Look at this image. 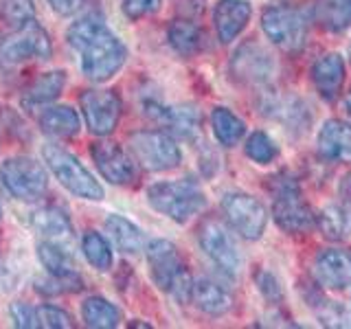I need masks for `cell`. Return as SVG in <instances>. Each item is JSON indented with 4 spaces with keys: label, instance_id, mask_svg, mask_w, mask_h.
Instances as JSON below:
<instances>
[{
    "label": "cell",
    "instance_id": "cell-1",
    "mask_svg": "<svg viewBox=\"0 0 351 329\" xmlns=\"http://www.w3.org/2000/svg\"><path fill=\"white\" fill-rule=\"evenodd\" d=\"M69 44L80 53L82 71L93 82H108L114 77L121 66L128 60V51L104 20L99 18H82L66 33Z\"/></svg>",
    "mask_w": 351,
    "mask_h": 329
},
{
    "label": "cell",
    "instance_id": "cell-2",
    "mask_svg": "<svg viewBox=\"0 0 351 329\" xmlns=\"http://www.w3.org/2000/svg\"><path fill=\"white\" fill-rule=\"evenodd\" d=\"M147 200L158 213L167 215L173 222H186L195 213H200L206 204L202 189L191 180L152 184L147 191Z\"/></svg>",
    "mask_w": 351,
    "mask_h": 329
},
{
    "label": "cell",
    "instance_id": "cell-3",
    "mask_svg": "<svg viewBox=\"0 0 351 329\" xmlns=\"http://www.w3.org/2000/svg\"><path fill=\"white\" fill-rule=\"evenodd\" d=\"M42 156L66 191H71L77 197H84V200H95V202L104 197L101 184L95 180V175L88 171L73 154H69L58 145H44Z\"/></svg>",
    "mask_w": 351,
    "mask_h": 329
},
{
    "label": "cell",
    "instance_id": "cell-4",
    "mask_svg": "<svg viewBox=\"0 0 351 329\" xmlns=\"http://www.w3.org/2000/svg\"><path fill=\"white\" fill-rule=\"evenodd\" d=\"M274 202H272V217L285 233H305L316 222V215L303 200L299 184L290 178H283L272 186Z\"/></svg>",
    "mask_w": 351,
    "mask_h": 329
},
{
    "label": "cell",
    "instance_id": "cell-5",
    "mask_svg": "<svg viewBox=\"0 0 351 329\" xmlns=\"http://www.w3.org/2000/svg\"><path fill=\"white\" fill-rule=\"evenodd\" d=\"M130 149L134 158L149 171H169L182 160L180 147L167 132L143 130L130 136Z\"/></svg>",
    "mask_w": 351,
    "mask_h": 329
},
{
    "label": "cell",
    "instance_id": "cell-6",
    "mask_svg": "<svg viewBox=\"0 0 351 329\" xmlns=\"http://www.w3.org/2000/svg\"><path fill=\"white\" fill-rule=\"evenodd\" d=\"M0 180H3L5 189L22 202L38 200L49 186L47 171L42 169V164L27 156L5 160L0 167Z\"/></svg>",
    "mask_w": 351,
    "mask_h": 329
},
{
    "label": "cell",
    "instance_id": "cell-7",
    "mask_svg": "<svg viewBox=\"0 0 351 329\" xmlns=\"http://www.w3.org/2000/svg\"><path fill=\"white\" fill-rule=\"evenodd\" d=\"M261 29L272 44L296 51L305 44V18L290 5H272L261 14Z\"/></svg>",
    "mask_w": 351,
    "mask_h": 329
},
{
    "label": "cell",
    "instance_id": "cell-8",
    "mask_svg": "<svg viewBox=\"0 0 351 329\" xmlns=\"http://www.w3.org/2000/svg\"><path fill=\"white\" fill-rule=\"evenodd\" d=\"M53 53L49 33L44 31L38 20H31L27 25L16 29L9 38L0 44V58L9 64H22L29 60H49Z\"/></svg>",
    "mask_w": 351,
    "mask_h": 329
},
{
    "label": "cell",
    "instance_id": "cell-9",
    "mask_svg": "<svg viewBox=\"0 0 351 329\" xmlns=\"http://www.w3.org/2000/svg\"><path fill=\"white\" fill-rule=\"evenodd\" d=\"M230 228L244 239H259L268 224V211L257 197L246 193H228L222 200Z\"/></svg>",
    "mask_w": 351,
    "mask_h": 329
},
{
    "label": "cell",
    "instance_id": "cell-10",
    "mask_svg": "<svg viewBox=\"0 0 351 329\" xmlns=\"http://www.w3.org/2000/svg\"><path fill=\"white\" fill-rule=\"evenodd\" d=\"M80 106L88 130L97 136L112 134L121 119V99L112 90H86Z\"/></svg>",
    "mask_w": 351,
    "mask_h": 329
},
{
    "label": "cell",
    "instance_id": "cell-11",
    "mask_svg": "<svg viewBox=\"0 0 351 329\" xmlns=\"http://www.w3.org/2000/svg\"><path fill=\"white\" fill-rule=\"evenodd\" d=\"M200 246L219 270L230 274V277H237L241 270V257L237 244L222 224L215 222V219L204 222L200 226Z\"/></svg>",
    "mask_w": 351,
    "mask_h": 329
},
{
    "label": "cell",
    "instance_id": "cell-12",
    "mask_svg": "<svg viewBox=\"0 0 351 329\" xmlns=\"http://www.w3.org/2000/svg\"><path fill=\"white\" fill-rule=\"evenodd\" d=\"M147 263L154 283L165 292H171L173 283L186 270L178 255V248L167 239H154L147 246Z\"/></svg>",
    "mask_w": 351,
    "mask_h": 329
},
{
    "label": "cell",
    "instance_id": "cell-13",
    "mask_svg": "<svg viewBox=\"0 0 351 329\" xmlns=\"http://www.w3.org/2000/svg\"><path fill=\"white\" fill-rule=\"evenodd\" d=\"M230 71L237 80L246 84H266L274 75V60L259 44L248 42L237 49L233 62H230Z\"/></svg>",
    "mask_w": 351,
    "mask_h": 329
},
{
    "label": "cell",
    "instance_id": "cell-14",
    "mask_svg": "<svg viewBox=\"0 0 351 329\" xmlns=\"http://www.w3.org/2000/svg\"><path fill=\"white\" fill-rule=\"evenodd\" d=\"M93 160L101 175L112 184H130L134 180V162L128 154L112 141H97L93 143Z\"/></svg>",
    "mask_w": 351,
    "mask_h": 329
},
{
    "label": "cell",
    "instance_id": "cell-15",
    "mask_svg": "<svg viewBox=\"0 0 351 329\" xmlns=\"http://www.w3.org/2000/svg\"><path fill=\"white\" fill-rule=\"evenodd\" d=\"M316 283L327 290H345L351 285V252L343 248L321 250L314 259Z\"/></svg>",
    "mask_w": 351,
    "mask_h": 329
},
{
    "label": "cell",
    "instance_id": "cell-16",
    "mask_svg": "<svg viewBox=\"0 0 351 329\" xmlns=\"http://www.w3.org/2000/svg\"><path fill=\"white\" fill-rule=\"evenodd\" d=\"M38 257L51 277L58 279L62 290H82V277L75 270L69 248L53 244V241H42L38 246Z\"/></svg>",
    "mask_w": 351,
    "mask_h": 329
},
{
    "label": "cell",
    "instance_id": "cell-17",
    "mask_svg": "<svg viewBox=\"0 0 351 329\" xmlns=\"http://www.w3.org/2000/svg\"><path fill=\"white\" fill-rule=\"evenodd\" d=\"M252 16V7L246 0H219L213 11L217 38L222 44L233 42L246 29Z\"/></svg>",
    "mask_w": 351,
    "mask_h": 329
},
{
    "label": "cell",
    "instance_id": "cell-18",
    "mask_svg": "<svg viewBox=\"0 0 351 329\" xmlns=\"http://www.w3.org/2000/svg\"><path fill=\"white\" fill-rule=\"evenodd\" d=\"M31 224L36 228V233L44 237V241H53V244H60L69 248L73 244V224L69 215H66L62 208L58 206H42L38 208L31 217Z\"/></svg>",
    "mask_w": 351,
    "mask_h": 329
},
{
    "label": "cell",
    "instance_id": "cell-19",
    "mask_svg": "<svg viewBox=\"0 0 351 329\" xmlns=\"http://www.w3.org/2000/svg\"><path fill=\"white\" fill-rule=\"evenodd\" d=\"M318 154L332 162H351V125L332 119L318 132Z\"/></svg>",
    "mask_w": 351,
    "mask_h": 329
},
{
    "label": "cell",
    "instance_id": "cell-20",
    "mask_svg": "<svg viewBox=\"0 0 351 329\" xmlns=\"http://www.w3.org/2000/svg\"><path fill=\"white\" fill-rule=\"evenodd\" d=\"M312 82L316 86L318 95L327 101L334 99L343 90L345 84V62L338 53H327L318 58L312 66Z\"/></svg>",
    "mask_w": 351,
    "mask_h": 329
},
{
    "label": "cell",
    "instance_id": "cell-21",
    "mask_svg": "<svg viewBox=\"0 0 351 329\" xmlns=\"http://www.w3.org/2000/svg\"><path fill=\"white\" fill-rule=\"evenodd\" d=\"M66 86V73L64 71H51L38 77L29 86V90L22 95V106L27 110H38L42 106H49L58 99Z\"/></svg>",
    "mask_w": 351,
    "mask_h": 329
},
{
    "label": "cell",
    "instance_id": "cell-22",
    "mask_svg": "<svg viewBox=\"0 0 351 329\" xmlns=\"http://www.w3.org/2000/svg\"><path fill=\"white\" fill-rule=\"evenodd\" d=\"M191 301L208 316H222V314H226L230 310V307H233V299H230V294L222 288V285H217L211 279L193 281Z\"/></svg>",
    "mask_w": 351,
    "mask_h": 329
},
{
    "label": "cell",
    "instance_id": "cell-23",
    "mask_svg": "<svg viewBox=\"0 0 351 329\" xmlns=\"http://www.w3.org/2000/svg\"><path fill=\"white\" fill-rule=\"evenodd\" d=\"M40 127L49 136L71 138L80 132V114L69 106H51L40 114Z\"/></svg>",
    "mask_w": 351,
    "mask_h": 329
},
{
    "label": "cell",
    "instance_id": "cell-24",
    "mask_svg": "<svg viewBox=\"0 0 351 329\" xmlns=\"http://www.w3.org/2000/svg\"><path fill=\"white\" fill-rule=\"evenodd\" d=\"M167 38H169V44L173 47V51L184 55V58L200 53L204 49V40H206L204 31L191 20H173L169 25Z\"/></svg>",
    "mask_w": 351,
    "mask_h": 329
},
{
    "label": "cell",
    "instance_id": "cell-25",
    "mask_svg": "<svg viewBox=\"0 0 351 329\" xmlns=\"http://www.w3.org/2000/svg\"><path fill=\"white\" fill-rule=\"evenodd\" d=\"M106 230L112 237L117 248L121 252H138L143 248V233L136 224H132L130 219L121 215H108L106 217Z\"/></svg>",
    "mask_w": 351,
    "mask_h": 329
},
{
    "label": "cell",
    "instance_id": "cell-26",
    "mask_svg": "<svg viewBox=\"0 0 351 329\" xmlns=\"http://www.w3.org/2000/svg\"><path fill=\"white\" fill-rule=\"evenodd\" d=\"M82 316L88 327H97V329L117 327L121 321L119 307L101 299V296H90V299H86L82 303Z\"/></svg>",
    "mask_w": 351,
    "mask_h": 329
},
{
    "label": "cell",
    "instance_id": "cell-27",
    "mask_svg": "<svg viewBox=\"0 0 351 329\" xmlns=\"http://www.w3.org/2000/svg\"><path fill=\"white\" fill-rule=\"evenodd\" d=\"M316 20L327 31H345L351 27V0H318Z\"/></svg>",
    "mask_w": 351,
    "mask_h": 329
},
{
    "label": "cell",
    "instance_id": "cell-28",
    "mask_svg": "<svg viewBox=\"0 0 351 329\" xmlns=\"http://www.w3.org/2000/svg\"><path fill=\"white\" fill-rule=\"evenodd\" d=\"M211 123H213V134L215 138L226 147H233L241 141L246 132L244 121H241L237 114H233L226 108H215L211 114Z\"/></svg>",
    "mask_w": 351,
    "mask_h": 329
},
{
    "label": "cell",
    "instance_id": "cell-29",
    "mask_svg": "<svg viewBox=\"0 0 351 329\" xmlns=\"http://www.w3.org/2000/svg\"><path fill=\"white\" fill-rule=\"evenodd\" d=\"M316 224L327 239H345L351 235V213L340 206H327L316 215Z\"/></svg>",
    "mask_w": 351,
    "mask_h": 329
},
{
    "label": "cell",
    "instance_id": "cell-30",
    "mask_svg": "<svg viewBox=\"0 0 351 329\" xmlns=\"http://www.w3.org/2000/svg\"><path fill=\"white\" fill-rule=\"evenodd\" d=\"M165 125H167L173 134H178L182 138H193L195 134H200L202 119H200V112L191 106L169 108V114H167V119H165Z\"/></svg>",
    "mask_w": 351,
    "mask_h": 329
},
{
    "label": "cell",
    "instance_id": "cell-31",
    "mask_svg": "<svg viewBox=\"0 0 351 329\" xmlns=\"http://www.w3.org/2000/svg\"><path fill=\"white\" fill-rule=\"evenodd\" d=\"M82 250L86 259L93 263V266L97 270H110V266H112V250H110L108 241L95 233V230H88V233L84 235L82 239Z\"/></svg>",
    "mask_w": 351,
    "mask_h": 329
},
{
    "label": "cell",
    "instance_id": "cell-32",
    "mask_svg": "<svg viewBox=\"0 0 351 329\" xmlns=\"http://www.w3.org/2000/svg\"><path fill=\"white\" fill-rule=\"evenodd\" d=\"M0 16L9 27L18 29L36 20V7H33V0H3L0 3Z\"/></svg>",
    "mask_w": 351,
    "mask_h": 329
},
{
    "label": "cell",
    "instance_id": "cell-33",
    "mask_svg": "<svg viewBox=\"0 0 351 329\" xmlns=\"http://www.w3.org/2000/svg\"><path fill=\"white\" fill-rule=\"evenodd\" d=\"M277 145H274V141L263 134V132H255V134H250L248 141H246V156L252 158L259 164H268L277 158Z\"/></svg>",
    "mask_w": 351,
    "mask_h": 329
},
{
    "label": "cell",
    "instance_id": "cell-34",
    "mask_svg": "<svg viewBox=\"0 0 351 329\" xmlns=\"http://www.w3.org/2000/svg\"><path fill=\"white\" fill-rule=\"evenodd\" d=\"M38 327H49V329H66L73 327V318L69 312L60 310L55 305H38Z\"/></svg>",
    "mask_w": 351,
    "mask_h": 329
},
{
    "label": "cell",
    "instance_id": "cell-35",
    "mask_svg": "<svg viewBox=\"0 0 351 329\" xmlns=\"http://www.w3.org/2000/svg\"><path fill=\"white\" fill-rule=\"evenodd\" d=\"M162 0H121V9L130 20H141L160 9Z\"/></svg>",
    "mask_w": 351,
    "mask_h": 329
},
{
    "label": "cell",
    "instance_id": "cell-36",
    "mask_svg": "<svg viewBox=\"0 0 351 329\" xmlns=\"http://www.w3.org/2000/svg\"><path fill=\"white\" fill-rule=\"evenodd\" d=\"M9 314L16 327H38V312L29 303H11Z\"/></svg>",
    "mask_w": 351,
    "mask_h": 329
},
{
    "label": "cell",
    "instance_id": "cell-37",
    "mask_svg": "<svg viewBox=\"0 0 351 329\" xmlns=\"http://www.w3.org/2000/svg\"><path fill=\"white\" fill-rule=\"evenodd\" d=\"M323 323L334 325V327H351V314L336 303H327L325 312L321 314Z\"/></svg>",
    "mask_w": 351,
    "mask_h": 329
},
{
    "label": "cell",
    "instance_id": "cell-38",
    "mask_svg": "<svg viewBox=\"0 0 351 329\" xmlns=\"http://www.w3.org/2000/svg\"><path fill=\"white\" fill-rule=\"evenodd\" d=\"M257 283H259V290L263 292V296H266L268 301H279L281 299V288H279L277 279H274L270 272H259L257 274Z\"/></svg>",
    "mask_w": 351,
    "mask_h": 329
},
{
    "label": "cell",
    "instance_id": "cell-39",
    "mask_svg": "<svg viewBox=\"0 0 351 329\" xmlns=\"http://www.w3.org/2000/svg\"><path fill=\"white\" fill-rule=\"evenodd\" d=\"M49 5L58 11L60 16H71L84 5V0H49Z\"/></svg>",
    "mask_w": 351,
    "mask_h": 329
},
{
    "label": "cell",
    "instance_id": "cell-40",
    "mask_svg": "<svg viewBox=\"0 0 351 329\" xmlns=\"http://www.w3.org/2000/svg\"><path fill=\"white\" fill-rule=\"evenodd\" d=\"M340 204L351 213V173H347L340 182Z\"/></svg>",
    "mask_w": 351,
    "mask_h": 329
},
{
    "label": "cell",
    "instance_id": "cell-41",
    "mask_svg": "<svg viewBox=\"0 0 351 329\" xmlns=\"http://www.w3.org/2000/svg\"><path fill=\"white\" fill-rule=\"evenodd\" d=\"M345 103H347V110H349V114H351V90H349V95L345 99Z\"/></svg>",
    "mask_w": 351,
    "mask_h": 329
},
{
    "label": "cell",
    "instance_id": "cell-42",
    "mask_svg": "<svg viewBox=\"0 0 351 329\" xmlns=\"http://www.w3.org/2000/svg\"><path fill=\"white\" fill-rule=\"evenodd\" d=\"M0 219H3V208H0Z\"/></svg>",
    "mask_w": 351,
    "mask_h": 329
}]
</instances>
